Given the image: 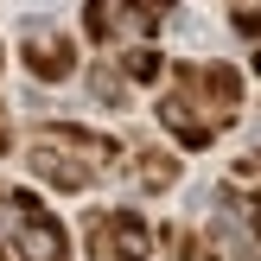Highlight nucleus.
Returning <instances> with one entry per match:
<instances>
[{"mask_svg": "<svg viewBox=\"0 0 261 261\" xmlns=\"http://www.w3.org/2000/svg\"><path fill=\"white\" fill-rule=\"evenodd\" d=\"M249 236L261 242V191H255V198H249Z\"/></svg>", "mask_w": 261, "mask_h": 261, "instance_id": "ddd939ff", "label": "nucleus"}, {"mask_svg": "<svg viewBox=\"0 0 261 261\" xmlns=\"http://www.w3.org/2000/svg\"><path fill=\"white\" fill-rule=\"evenodd\" d=\"M134 178H140L147 191H166V185H178V160L160 153V147H140V153H134Z\"/></svg>", "mask_w": 261, "mask_h": 261, "instance_id": "6e6552de", "label": "nucleus"}, {"mask_svg": "<svg viewBox=\"0 0 261 261\" xmlns=\"http://www.w3.org/2000/svg\"><path fill=\"white\" fill-rule=\"evenodd\" d=\"M83 32L96 38V45H115V38L140 32V19H134L127 0H89V7H83Z\"/></svg>", "mask_w": 261, "mask_h": 261, "instance_id": "423d86ee", "label": "nucleus"}, {"mask_svg": "<svg viewBox=\"0 0 261 261\" xmlns=\"http://www.w3.org/2000/svg\"><path fill=\"white\" fill-rule=\"evenodd\" d=\"M127 7H134V19H140V32H160V25L172 19V7H178V0H127Z\"/></svg>", "mask_w": 261, "mask_h": 261, "instance_id": "9b49d317", "label": "nucleus"}, {"mask_svg": "<svg viewBox=\"0 0 261 261\" xmlns=\"http://www.w3.org/2000/svg\"><path fill=\"white\" fill-rule=\"evenodd\" d=\"M0 198H7V191H0Z\"/></svg>", "mask_w": 261, "mask_h": 261, "instance_id": "6ab92c4d", "label": "nucleus"}, {"mask_svg": "<svg viewBox=\"0 0 261 261\" xmlns=\"http://www.w3.org/2000/svg\"><path fill=\"white\" fill-rule=\"evenodd\" d=\"M7 217H13V255L19 261H70V236L64 223L32 198V191H7Z\"/></svg>", "mask_w": 261, "mask_h": 261, "instance_id": "7ed1b4c3", "label": "nucleus"}, {"mask_svg": "<svg viewBox=\"0 0 261 261\" xmlns=\"http://www.w3.org/2000/svg\"><path fill=\"white\" fill-rule=\"evenodd\" d=\"M229 7H249V0H229Z\"/></svg>", "mask_w": 261, "mask_h": 261, "instance_id": "a211bd4d", "label": "nucleus"}, {"mask_svg": "<svg viewBox=\"0 0 261 261\" xmlns=\"http://www.w3.org/2000/svg\"><path fill=\"white\" fill-rule=\"evenodd\" d=\"M89 255L96 261H147L153 255V223L140 211H96L89 217Z\"/></svg>", "mask_w": 261, "mask_h": 261, "instance_id": "20e7f679", "label": "nucleus"}, {"mask_svg": "<svg viewBox=\"0 0 261 261\" xmlns=\"http://www.w3.org/2000/svg\"><path fill=\"white\" fill-rule=\"evenodd\" d=\"M242 109V76L229 64H172V89L160 96V127L178 147H211Z\"/></svg>", "mask_w": 261, "mask_h": 261, "instance_id": "f257e3e1", "label": "nucleus"}, {"mask_svg": "<svg viewBox=\"0 0 261 261\" xmlns=\"http://www.w3.org/2000/svg\"><path fill=\"white\" fill-rule=\"evenodd\" d=\"M261 172V153H255V160H242V178H255Z\"/></svg>", "mask_w": 261, "mask_h": 261, "instance_id": "2eb2a0df", "label": "nucleus"}, {"mask_svg": "<svg viewBox=\"0 0 261 261\" xmlns=\"http://www.w3.org/2000/svg\"><path fill=\"white\" fill-rule=\"evenodd\" d=\"M255 249H261V242L249 236V223H242V229H223V223H217L211 242H204V261H255Z\"/></svg>", "mask_w": 261, "mask_h": 261, "instance_id": "0eeeda50", "label": "nucleus"}, {"mask_svg": "<svg viewBox=\"0 0 261 261\" xmlns=\"http://www.w3.org/2000/svg\"><path fill=\"white\" fill-rule=\"evenodd\" d=\"M89 89H96L102 102H127V76H121V64H96V76H89Z\"/></svg>", "mask_w": 261, "mask_h": 261, "instance_id": "9d476101", "label": "nucleus"}, {"mask_svg": "<svg viewBox=\"0 0 261 261\" xmlns=\"http://www.w3.org/2000/svg\"><path fill=\"white\" fill-rule=\"evenodd\" d=\"M0 261H13V249H7V242H0Z\"/></svg>", "mask_w": 261, "mask_h": 261, "instance_id": "dca6fc26", "label": "nucleus"}, {"mask_svg": "<svg viewBox=\"0 0 261 261\" xmlns=\"http://www.w3.org/2000/svg\"><path fill=\"white\" fill-rule=\"evenodd\" d=\"M25 166H32V178L51 185V191H89L102 172L121 166V140L89 134V127H70V121H51V127L32 134Z\"/></svg>", "mask_w": 261, "mask_h": 261, "instance_id": "f03ea898", "label": "nucleus"}, {"mask_svg": "<svg viewBox=\"0 0 261 261\" xmlns=\"http://www.w3.org/2000/svg\"><path fill=\"white\" fill-rule=\"evenodd\" d=\"M13 147V127H7V115H0V153H7Z\"/></svg>", "mask_w": 261, "mask_h": 261, "instance_id": "4468645a", "label": "nucleus"}, {"mask_svg": "<svg viewBox=\"0 0 261 261\" xmlns=\"http://www.w3.org/2000/svg\"><path fill=\"white\" fill-rule=\"evenodd\" d=\"M229 25H236L242 38H261V0H249V7H236V19H229Z\"/></svg>", "mask_w": 261, "mask_h": 261, "instance_id": "f8f14e48", "label": "nucleus"}, {"mask_svg": "<svg viewBox=\"0 0 261 261\" xmlns=\"http://www.w3.org/2000/svg\"><path fill=\"white\" fill-rule=\"evenodd\" d=\"M255 76H261V51H255Z\"/></svg>", "mask_w": 261, "mask_h": 261, "instance_id": "f3484780", "label": "nucleus"}, {"mask_svg": "<svg viewBox=\"0 0 261 261\" xmlns=\"http://www.w3.org/2000/svg\"><path fill=\"white\" fill-rule=\"evenodd\" d=\"M121 76H127V83H160V76H166V58L153 45H134V51H121Z\"/></svg>", "mask_w": 261, "mask_h": 261, "instance_id": "1a4fd4ad", "label": "nucleus"}, {"mask_svg": "<svg viewBox=\"0 0 261 261\" xmlns=\"http://www.w3.org/2000/svg\"><path fill=\"white\" fill-rule=\"evenodd\" d=\"M19 64L38 76V83H64V76L76 70V45H70V32H58V25H25Z\"/></svg>", "mask_w": 261, "mask_h": 261, "instance_id": "39448f33", "label": "nucleus"}]
</instances>
